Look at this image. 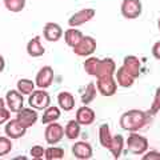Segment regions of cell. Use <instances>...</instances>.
Returning a JSON list of instances; mask_svg holds the SVG:
<instances>
[{
	"label": "cell",
	"mask_w": 160,
	"mask_h": 160,
	"mask_svg": "<svg viewBox=\"0 0 160 160\" xmlns=\"http://www.w3.org/2000/svg\"><path fill=\"white\" fill-rule=\"evenodd\" d=\"M149 123V115L142 109H129L120 116L119 124L124 131L136 132Z\"/></svg>",
	"instance_id": "cell-1"
},
{
	"label": "cell",
	"mask_w": 160,
	"mask_h": 160,
	"mask_svg": "<svg viewBox=\"0 0 160 160\" xmlns=\"http://www.w3.org/2000/svg\"><path fill=\"white\" fill-rule=\"evenodd\" d=\"M126 144H127L128 151L133 155H143L148 149V139L135 132L129 133Z\"/></svg>",
	"instance_id": "cell-2"
},
{
	"label": "cell",
	"mask_w": 160,
	"mask_h": 160,
	"mask_svg": "<svg viewBox=\"0 0 160 160\" xmlns=\"http://www.w3.org/2000/svg\"><path fill=\"white\" fill-rule=\"evenodd\" d=\"M28 104L29 107L36 109V111H43L51 104V96L47 91H43L42 88L39 91H33L28 98Z\"/></svg>",
	"instance_id": "cell-3"
},
{
	"label": "cell",
	"mask_w": 160,
	"mask_h": 160,
	"mask_svg": "<svg viewBox=\"0 0 160 160\" xmlns=\"http://www.w3.org/2000/svg\"><path fill=\"white\" fill-rule=\"evenodd\" d=\"M120 11H122V15L126 19H129V20L138 19L143 11L142 2L140 0H123Z\"/></svg>",
	"instance_id": "cell-4"
},
{
	"label": "cell",
	"mask_w": 160,
	"mask_h": 160,
	"mask_svg": "<svg viewBox=\"0 0 160 160\" xmlns=\"http://www.w3.org/2000/svg\"><path fill=\"white\" fill-rule=\"evenodd\" d=\"M96 51V40L91 36H83L82 40L73 47V52L78 56L88 58Z\"/></svg>",
	"instance_id": "cell-5"
},
{
	"label": "cell",
	"mask_w": 160,
	"mask_h": 160,
	"mask_svg": "<svg viewBox=\"0 0 160 160\" xmlns=\"http://www.w3.org/2000/svg\"><path fill=\"white\" fill-rule=\"evenodd\" d=\"M95 11L93 8H83L80 9V11L75 12L71 18L68 19V24L69 27H79V26H83V24H86L87 22L89 20H92L95 18Z\"/></svg>",
	"instance_id": "cell-6"
},
{
	"label": "cell",
	"mask_w": 160,
	"mask_h": 160,
	"mask_svg": "<svg viewBox=\"0 0 160 160\" xmlns=\"http://www.w3.org/2000/svg\"><path fill=\"white\" fill-rule=\"evenodd\" d=\"M64 136V128L59 123H49L47 124L46 131H44V139L48 144H58Z\"/></svg>",
	"instance_id": "cell-7"
},
{
	"label": "cell",
	"mask_w": 160,
	"mask_h": 160,
	"mask_svg": "<svg viewBox=\"0 0 160 160\" xmlns=\"http://www.w3.org/2000/svg\"><path fill=\"white\" fill-rule=\"evenodd\" d=\"M96 88L103 96H113L118 91V82L113 79V76L102 78L96 80Z\"/></svg>",
	"instance_id": "cell-8"
},
{
	"label": "cell",
	"mask_w": 160,
	"mask_h": 160,
	"mask_svg": "<svg viewBox=\"0 0 160 160\" xmlns=\"http://www.w3.org/2000/svg\"><path fill=\"white\" fill-rule=\"evenodd\" d=\"M53 69L49 66H44L42 69H39V72L36 73V78H35V84L38 86V88L46 89L48 87H51V84L53 82Z\"/></svg>",
	"instance_id": "cell-9"
},
{
	"label": "cell",
	"mask_w": 160,
	"mask_h": 160,
	"mask_svg": "<svg viewBox=\"0 0 160 160\" xmlns=\"http://www.w3.org/2000/svg\"><path fill=\"white\" fill-rule=\"evenodd\" d=\"M38 112L33 108H22L20 111L16 113V119L19 120V123L24 126L26 128H31L35 126V123L38 122Z\"/></svg>",
	"instance_id": "cell-10"
},
{
	"label": "cell",
	"mask_w": 160,
	"mask_h": 160,
	"mask_svg": "<svg viewBox=\"0 0 160 160\" xmlns=\"http://www.w3.org/2000/svg\"><path fill=\"white\" fill-rule=\"evenodd\" d=\"M24 95H22L19 91H15V89H9L6 95V102H7V106L8 109L11 112L18 113L20 109L23 108L24 106Z\"/></svg>",
	"instance_id": "cell-11"
},
{
	"label": "cell",
	"mask_w": 160,
	"mask_h": 160,
	"mask_svg": "<svg viewBox=\"0 0 160 160\" xmlns=\"http://www.w3.org/2000/svg\"><path fill=\"white\" fill-rule=\"evenodd\" d=\"M115 72H116V63H115V60L111 59V58L102 59V60L99 62V66H98L96 79L113 76Z\"/></svg>",
	"instance_id": "cell-12"
},
{
	"label": "cell",
	"mask_w": 160,
	"mask_h": 160,
	"mask_svg": "<svg viewBox=\"0 0 160 160\" xmlns=\"http://www.w3.org/2000/svg\"><path fill=\"white\" fill-rule=\"evenodd\" d=\"M26 131H27V128L24 126H22L18 119H12V120L9 119L6 124V128H4V132H6V135L9 139L23 138L24 135H26Z\"/></svg>",
	"instance_id": "cell-13"
},
{
	"label": "cell",
	"mask_w": 160,
	"mask_h": 160,
	"mask_svg": "<svg viewBox=\"0 0 160 160\" xmlns=\"http://www.w3.org/2000/svg\"><path fill=\"white\" fill-rule=\"evenodd\" d=\"M93 153V149L91 144L87 142H78L72 146V155L79 160H87L91 159Z\"/></svg>",
	"instance_id": "cell-14"
},
{
	"label": "cell",
	"mask_w": 160,
	"mask_h": 160,
	"mask_svg": "<svg viewBox=\"0 0 160 160\" xmlns=\"http://www.w3.org/2000/svg\"><path fill=\"white\" fill-rule=\"evenodd\" d=\"M63 28L59 26L58 23H47L46 26L43 28V36L46 38L47 42H51V43H55V42H59V39L63 36Z\"/></svg>",
	"instance_id": "cell-15"
},
{
	"label": "cell",
	"mask_w": 160,
	"mask_h": 160,
	"mask_svg": "<svg viewBox=\"0 0 160 160\" xmlns=\"http://www.w3.org/2000/svg\"><path fill=\"white\" fill-rule=\"evenodd\" d=\"M95 118H96V115H95L93 109L87 106H83L76 111V118L75 119L80 126H89L95 122Z\"/></svg>",
	"instance_id": "cell-16"
},
{
	"label": "cell",
	"mask_w": 160,
	"mask_h": 160,
	"mask_svg": "<svg viewBox=\"0 0 160 160\" xmlns=\"http://www.w3.org/2000/svg\"><path fill=\"white\" fill-rule=\"evenodd\" d=\"M123 67L131 76H133L135 79L139 78V75H140V60H139V58L133 56V55H127L123 60Z\"/></svg>",
	"instance_id": "cell-17"
},
{
	"label": "cell",
	"mask_w": 160,
	"mask_h": 160,
	"mask_svg": "<svg viewBox=\"0 0 160 160\" xmlns=\"http://www.w3.org/2000/svg\"><path fill=\"white\" fill-rule=\"evenodd\" d=\"M75 98L71 92L68 91H63L58 95V104L60 109H63V111H72L75 108Z\"/></svg>",
	"instance_id": "cell-18"
},
{
	"label": "cell",
	"mask_w": 160,
	"mask_h": 160,
	"mask_svg": "<svg viewBox=\"0 0 160 160\" xmlns=\"http://www.w3.org/2000/svg\"><path fill=\"white\" fill-rule=\"evenodd\" d=\"M27 52H28L29 56H32V58H40V56H43L44 55L46 49H44L43 44H42V40H40L39 36H35L28 42Z\"/></svg>",
	"instance_id": "cell-19"
},
{
	"label": "cell",
	"mask_w": 160,
	"mask_h": 160,
	"mask_svg": "<svg viewBox=\"0 0 160 160\" xmlns=\"http://www.w3.org/2000/svg\"><path fill=\"white\" fill-rule=\"evenodd\" d=\"M135 79L133 76H131L126 69H124V67L122 66L119 69H116V82L120 87H123V88H129V87H132L133 86V83H135Z\"/></svg>",
	"instance_id": "cell-20"
},
{
	"label": "cell",
	"mask_w": 160,
	"mask_h": 160,
	"mask_svg": "<svg viewBox=\"0 0 160 160\" xmlns=\"http://www.w3.org/2000/svg\"><path fill=\"white\" fill-rule=\"evenodd\" d=\"M124 146H126V142H124V138L122 135H115L112 138V142H111V146H109L108 151L112 153L113 159H119L120 155H122Z\"/></svg>",
	"instance_id": "cell-21"
},
{
	"label": "cell",
	"mask_w": 160,
	"mask_h": 160,
	"mask_svg": "<svg viewBox=\"0 0 160 160\" xmlns=\"http://www.w3.org/2000/svg\"><path fill=\"white\" fill-rule=\"evenodd\" d=\"M63 35H64V40H66V44H67V46H69L71 48H73L75 46H76V44L80 42V40H82V38L84 36L83 32L80 31V29L75 28V27L67 29V31L64 32Z\"/></svg>",
	"instance_id": "cell-22"
},
{
	"label": "cell",
	"mask_w": 160,
	"mask_h": 160,
	"mask_svg": "<svg viewBox=\"0 0 160 160\" xmlns=\"http://www.w3.org/2000/svg\"><path fill=\"white\" fill-rule=\"evenodd\" d=\"M112 135H111V131H109V126L107 123L102 124V126L99 127V142L102 144V147L104 148H109L111 146V142H112Z\"/></svg>",
	"instance_id": "cell-23"
},
{
	"label": "cell",
	"mask_w": 160,
	"mask_h": 160,
	"mask_svg": "<svg viewBox=\"0 0 160 160\" xmlns=\"http://www.w3.org/2000/svg\"><path fill=\"white\" fill-rule=\"evenodd\" d=\"M60 115H62V112H60V107H55V106H49L46 108V112L43 113L42 116V123L43 124H49L52 122H56V120L60 118Z\"/></svg>",
	"instance_id": "cell-24"
},
{
	"label": "cell",
	"mask_w": 160,
	"mask_h": 160,
	"mask_svg": "<svg viewBox=\"0 0 160 160\" xmlns=\"http://www.w3.org/2000/svg\"><path fill=\"white\" fill-rule=\"evenodd\" d=\"M96 93H98V88H96V84L95 83H88L86 89H84V92L82 95V103L84 106H87L91 102H93L95 98H96Z\"/></svg>",
	"instance_id": "cell-25"
},
{
	"label": "cell",
	"mask_w": 160,
	"mask_h": 160,
	"mask_svg": "<svg viewBox=\"0 0 160 160\" xmlns=\"http://www.w3.org/2000/svg\"><path fill=\"white\" fill-rule=\"evenodd\" d=\"M64 135L69 139V140H75L79 138L80 135V124L76 122V119L75 120H69L67 123L66 128H64Z\"/></svg>",
	"instance_id": "cell-26"
},
{
	"label": "cell",
	"mask_w": 160,
	"mask_h": 160,
	"mask_svg": "<svg viewBox=\"0 0 160 160\" xmlns=\"http://www.w3.org/2000/svg\"><path fill=\"white\" fill-rule=\"evenodd\" d=\"M35 86H36V84L29 79H20L16 84L18 91L22 95H24V96H29V95L35 91Z\"/></svg>",
	"instance_id": "cell-27"
},
{
	"label": "cell",
	"mask_w": 160,
	"mask_h": 160,
	"mask_svg": "<svg viewBox=\"0 0 160 160\" xmlns=\"http://www.w3.org/2000/svg\"><path fill=\"white\" fill-rule=\"evenodd\" d=\"M44 158L47 160H59L64 158V149L62 147H48L44 151Z\"/></svg>",
	"instance_id": "cell-28"
},
{
	"label": "cell",
	"mask_w": 160,
	"mask_h": 160,
	"mask_svg": "<svg viewBox=\"0 0 160 160\" xmlns=\"http://www.w3.org/2000/svg\"><path fill=\"white\" fill-rule=\"evenodd\" d=\"M99 62H100V59L95 58V56H89V59H87L86 62H84V69H86L87 75H89V76H96Z\"/></svg>",
	"instance_id": "cell-29"
},
{
	"label": "cell",
	"mask_w": 160,
	"mask_h": 160,
	"mask_svg": "<svg viewBox=\"0 0 160 160\" xmlns=\"http://www.w3.org/2000/svg\"><path fill=\"white\" fill-rule=\"evenodd\" d=\"M4 7L11 12H22L26 7V0H4Z\"/></svg>",
	"instance_id": "cell-30"
},
{
	"label": "cell",
	"mask_w": 160,
	"mask_h": 160,
	"mask_svg": "<svg viewBox=\"0 0 160 160\" xmlns=\"http://www.w3.org/2000/svg\"><path fill=\"white\" fill-rule=\"evenodd\" d=\"M12 151V142L7 135L6 136H0V158L6 156Z\"/></svg>",
	"instance_id": "cell-31"
},
{
	"label": "cell",
	"mask_w": 160,
	"mask_h": 160,
	"mask_svg": "<svg viewBox=\"0 0 160 160\" xmlns=\"http://www.w3.org/2000/svg\"><path fill=\"white\" fill-rule=\"evenodd\" d=\"M159 111H160V87L156 88V91H155L153 102L151 104V107H149V109L147 111V113L149 116H153V115H156Z\"/></svg>",
	"instance_id": "cell-32"
},
{
	"label": "cell",
	"mask_w": 160,
	"mask_h": 160,
	"mask_svg": "<svg viewBox=\"0 0 160 160\" xmlns=\"http://www.w3.org/2000/svg\"><path fill=\"white\" fill-rule=\"evenodd\" d=\"M44 149L42 146H33L31 148V151H29V155L32 156V159H42L44 156Z\"/></svg>",
	"instance_id": "cell-33"
},
{
	"label": "cell",
	"mask_w": 160,
	"mask_h": 160,
	"mask_svg": "<svg viewBox=\"0 0 160 160\" xmlns=\"http://www.w3.org/2000/svg\"><path fill=\"white\" fill-rule=\"evenodd\" d=\"M9 119H11V111L7 109L6 107L0 108V126L4 123H7Z\"/></svg>",
	"instance_id": "cell-34"
},
{
	"label": "cell",
	"mask_w": 160,
	"mask_h": 160,
	"mask_svg": "<svg viewBox=\"0 0 160 160\" xmlns=\"http://www.w3.org/2000/svg\"><path fill=\"white\" fill-rule=\"evenodd\" d=\"M142 159H143V160H160V152H158V151H151V152H148V153L144 155Z\"/></svg>",
	"instance_id": "cell-35"
},
{
	"label": "cell",
	"mask_w": 160,
	"mask_h": 160,
	"mask_svg": "<svg viewBox=\"0 0 160 160\" xmlns=\"http://www.w3.org/2000/svg\"><path fill=\"white\" fill-rule=\"evenodd\" d=\"M152 55H153L155 59L160 60V40L153 44V47H152Z\"/></svg>",
	"instance_id": "cell-36"
},
{
	"label": "cell",
	"mask_w": 160,
	"mask_h": 160,
	"mask_svg": "<svg viewBox=\"0 0 160 160\" xmlns=\"http://www.w3.org/2000/svg\"><path fill=\"white\" fill-rule=\"evenodd\" d=\"M4 68H6V60H4V58L0 55V73L4 71Z\"/></svg>",
	"instance_id": "cell-37"
},
{
	"label": "cell",
	"mask_w": 160,
	"mask_h": 160,
	"mask_svg": "<svg viewBox=\"0 0 160 160\" xmlns=\"http://www.w3.org/2000/svg\"><path fill=\"white\" fill-rule=\"evenodd\" d=\"M3 107H6V102H4L3 98H0V108H3Z\"/></svg>",
	"instance_id": "cell-38"
},
{
	"label": "cell",
	"mask_w": 160,
	"mask_h": 160,
	"mask_svg": "<svg viewBox=\"0 0 160 160\" xmlns=\"http://www.w3.org/2000/svg\"><path fill=\"white\" fill-rule=\"evenodd\" d=\"M158 28H159V31H160V18H159V20H158Z\"/></svg>",
	"instance_id": "cell-39"
}]
</instances>
